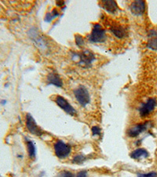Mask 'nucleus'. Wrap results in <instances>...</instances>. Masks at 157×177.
<instances>
[{
    "instance_id": "nucleus-1",
    "label": "nucleus",
    "mask_w": 157,
    "mask_h": 177,
    "mask_svg": "<svg viewBox=\"0 0 157 177\" xmlns=\"http://www.w3.org/2000/svg\"><path fill=\"white\" fill-rule=\"evenodd\" d=\"M74 95L79 105L82 106H86L90 102V96L88 90L86 87L80 85L74 90Z\"/></svg>"
},
{
    "instance_id": "nucleus-2",
    "label": "nucleus",
    "mask_w": 157,
    "mask_h": 177,
    "mask_svg": "<svg viewBox=\"0 0 157 177\" xmlns=\"http://www.w3.org/2000/svg\"><path fill=\"white\" fill-rule=\"evenodd\" d=\"M106 39V32L99 24H95L93 27L91 33L89 36V40L91 43L97 44L103 43Z\"/></svg>"
},
{
    "instance_id": "nucleus-3",
    "label": "nucleus",
    "mask_w": 157,
    "mask_h": 177,
    "mask_svg": "<svg viewBox=\"0 0 157 177\" xmlns=\"http://www.w3.org/2000/svg\"><path fill=\"white\" fill-rule=\"evenodd\" d=\"M56 156L60 159H64L71 153V146L61 140H57L53 145Z\"/></svg>"
},
{
    "instance_id": "nucleus-4",
    "label": "nucleus",
    "mask_w": 157,
    "mask_h": 177,
    "mask_svg": "<svg viewBox=\"0 0 157 177\" xmlns=\"http://www.w3.org/2000/svg\"><path fill=\"white\" fill-rule=\"evenodd\" d=\"M75 56L78 58V65L83 67H89L91 65L94 60V54L90 51H83L79 53H76Z\"/></svg>"
},
{
    "instance_id": "nucleus-5",
    "label": "nucleus",
    "mask_w": 157,
    "mask_h": 177,
    "mask_svg": "<svg viewBox=\"0 0 157 177\" xmlns=\"http://www.w3.org/2000/svg\"><path fill=\"white\" fill-rule=\"evenodd\" d=\"M54 101H55L56 104L58 105L62 110L64 111L66 113H68L69 115H76V110H75V108H73V106L68 102L66 98H64L61 95H57Z\"/></svg>"
},
{
    "instance_id": "nucleus-6",
    "label": "nucleus",
    "mask_w": 157,
    "mask_h": 177,
    "mask_svg": "<svg viewBox=\"0 0 157 177\" xmlns=\"http://www.w3.org/2000/svg\"><path fill=\"white\" fill-rule=\"evenodd\" d=\"M156 99L154 98H150L146 102L143 103L139 108V114L142 117H145L152 113L156 106Z\"/></svg>"
},
{
    "instance_id": "nucleus-7",
    "label": "nucleus",
    "mask_w": 157,
    "mask_h": 177,
    "mask_svg": "<svg viewBox=\"0 0 157 177\" xmlns=\"http://www.w3.org/2000/svg\"><path fill=\"white\" fill-rule=\"evenodd\" d=\"M26 127H27L29 132L34 136H41L43 134L42 129L37 125L35 119L29 113L26 115Z\"/></svg>"
},
{
    "instance_id": "nucleus-8",
    "label": "nucleus",
    "mask_w": 157,
    "mask_h": 177,
    "mask_svg": "<svg viewBox=\"0 0 157 177\" xmlns=\"http://www.w3.org/2000/svg\"><path fill=\"white\" fill-rule=\"evenodd\" d=\"M150 126V122L147 121V122H144V123L137 124L136 125L133 126L127 131V135L131 137V138H135L142 134V132H144V131H146L149 127Z\"/></svg>"
},
{
    "instance_id": "nucleus-9",
    "label": "nucleus",
    "mask_w": 157,
    "mask_h": 177,
    "mask_svg": "<svg viewBox=\"0 0 157 177\" xmlns=\"http://www.w3.org/2000/svg\"><path fill=\"white\" fill-rule=\"evenodd\" d=\"M145 6L146 4L144 1H134L130 4V9L134 15L140 16L144 13Z\"/></svg>"
},
{
    "instance_id": "nucleus-10",
    "label": "nucleus",
    "mask_w": 157,
    "mask_h": 177,
    "mask_svg": "<svg viewBox=\"0 0 157 177\" xmlns=\"http://www.w3.org/2000/svg\"><path fill=\"white\" fill-rule=\"evenodd\" d=\"M110 31L112 32L116 37L119 39L123 38L127 35V30L123 26L120 25L119 24H112L110 26Z\"/></svg>"
},
{
    "instance_id": "nucleus-11",
    "label": "nucleus",
    "mask_w": 157,
    "mask_h": 177,
    "mask_svg": "<svg viewBox=\"0 0 157 177\" xmlns=\"http://www.w3.org/2000/svg\"><path fill=\"white\" fill-rule=\"evenodd\" d=\"M147 46L153 51H157V29H152L149 33Z\"/></svg>"
},
{
    "instance_id": "nucleus-12",
    "label": "nucleus",
    "mask_w": 157,
    "mask_h": 177,
    "mask_svg": "<svg viewBox=\"0 0 157 177\" xmlns=\"http://www.w3.org/2000/svg\"><path fill=\"white\" fill-rule=\"evenodd\" d=\"M47 83L49 84H52L57 87H61L63 86V81L61 78L55 72H51L47 76Z\"/></svg>"
},
{
    "instance_id": "nucleus-13",
    "label": "nucleus",
    "mask_w": 157,
    "mask_h": 177,
    "mask_svg": "<svg viewBox=\"0 0 157 177\" xmlns=\"http://www.w3.org/2000/svg\"><path fill=\"white\" fill-rule=\"evenodd\" d=\"M102 4L104 10L110 13H115L118 10V5L115 1H102Z\"/></svg>"
},
{
    "instance_id": "nucleus-14",
    "label": "nucleus",
    "mask_w": 157,
    "mask_h": 177,
    "mask_svg": "<svg viewBox=\"0 0 157 177\" xmlns=\"http://www.w3.org/2000/svg\"><path fill=\"white\" fill-rule=\"evenodd\" d=\"M149 157V152L143 148H138L131 152L130 157L134 160H139L142 158H146Z\"/></svg>"
},
{
    "instance_id": "nucleus-15",
    "label": "nucleus",
    "mask_w": 157,
    "mask_h": 177,
    "mask_svg": "<svg viewBox=\"0 0 157 177\" xmlns=\"http://www.w3.org/2000/svg\"><path fill=\"white\" fill-rule=\"evenodd\" d=\"M26 142V148H27V151H28V156L30 158L33 159L36 157V149L35 144L32 141H31L28 139H25Z\"/></svg>"
},
{
    "instance_id": "nucleus-16",
    "label": "nucleus",
    "mask_w": 157,
    "mask_h": 177,
    "mask_svg": "<svg viewBox=\"0 0 157 177\" xmlns=\"http://www.w3.org/2000/svg\"><path fill=\"white\" fill-rule=\"evenodd\" d=\"M86 157L83 156V154H78L72 158V163L76 164H81L86 161Z\"/></svg>"
},
{
    "instance_id": "nucleus-17",
    "label": "nucleus",
    "mask_w": 157,
    "mask_h": 177,
    "mask_svg": "<svg viewBox=\"0 0 157 177\" xmlns=\"http://www.w3.org/2000/svg\"><path fill=\"white\" fill-rule=\"evenodd\" d=\"M59 15L58 11H57L56 9H53L51 13H46V17H45V21H47V22H50L53 20V18L57 17Z\"/></svg>"
},
{
    "instance_id": "nucleus-18",
    "label": "nucleus",
    "mask_w": 157,
    "mask_h": 177,
    "mask_svg": "<svg viewBox=\"0 0 157 177\" xmlns=\"http://www.w3.org/2000/svg\"><path fill=\"white\" fill-rule=\"evenodd\" d=\"M54 177H74V175L70 171L64 170V171L58 172Z\"/></svg>"
},
{
    "instance_id": "nucleus-19",
    "label": "nucleus",
    "mask_w": 157,
    "mask_h": 177,
    "mask_svg": "<svg viewBox=\"0 0 157 177\" xmlns=\"http://www.w3.org/2000/svg\"><path fill=\"white\" fill-rule=\"evenodd\" d=\"M91 131L94 136H100L102 135V129L99 126H94L92 127Z\"/></svg>"
},
{
    "instance_id": "nucleus-20",
    "label": "nucleus",
    "mask_w": 157,
    "mask_h": 177,
    "mask_svg": "<svg viewBox=\"0 0 157 177\" xmlns=\"http://www.w3.org/2000/svg\"><path fill=\"white\" fill-rule=\"evenodd\" d=\"M76 43L78 45V46L82 47L84 45V39L83 36L80 35H76Z\"/></svg>"
},
{
    "instance_id": "nucleus-21",
    "label": "nucleus",
    "mask_w": 157,
    "mask_h": 177,
    "mask_svg": "<svg viewBox=\"0 0 157 177\" xmlns=\"http://www.w3.org/2000/svg\"><path fill=\"white\" fill-rule=\"evenodd\" d=\"M137 177H157V172H150L148 173H141L137 175Z\"/></svg>"
},
{
    "instance_id": "nucleus-22",
    "label": "nucleus",
    "mask_w": 157,
    "mask_h": 177,
    "mask_svg": "<svg viewBox=\"0 0 157 177\" xmlns=\"http://www.w3.org/2000/svg\"><path fill=\"white\" fill-rule=\"evenodd\" d=\"M74 177H87V172L86 171H80L76 176H74Z\"/></svg>"
},
{
    "instance_id": "nucleus-23",
    "label": "nucleus",
    "mask_w": 157,
    "mask_h": 177,
    "mask_svg": "<svg viewBox=\"0 0 157 177\" xmlns=\"http://www.w3.org/2000/svg\"><path fill=\"white\" fill-rule=\"evenodd\" d=\"M63 4H64V2H60V1L57 2V5L58 6H61L63 5Z\"/></svg>"
},
{
    "instance_id": "nucleus-24",
    "label": "nucleus",
    "mask_w": 157,
    "mask_h": 177,
    "mask_svg": "<svg viewBox=\"0 0 157 177\" xmlns=\"http://www.w3.org/2000/svg\"><path fill=\"white\" fill-rule=\"evenodd\" d=\"M0 103H1V105H5L6 104V100H2L0 102Z\"/></svg>"
}]
</instances>
